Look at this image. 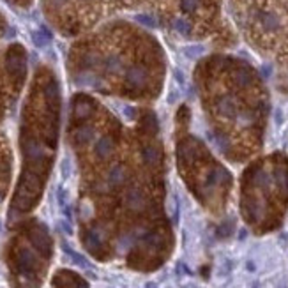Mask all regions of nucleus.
Instances as JSON below:
<instances>
[{"instance_id":"1","label":"nucleus","mask_w":288,"mask_h":288,"mask_svg":"<svg viewBox=\"0 0 288 288\" xmlns=\"http://www.w3.org/2000/svg\"><path fill=\"white\" fill-rule=\"evenodd\" d=\"M14 260H16L18 271L22 272L23 276H34L39 269L37 256L34 255V251L25 248V246H20L14 255Z\"/></svg>"},{"instance_id":"2","label":"nucleus","mask_w":288,"mask_h":288,"mask_svg":"<svg viewBox=\"0 0 288 288\" xmlns=\"http://www.w3.org/2000/svg\"><path fill=\"white\" fill-rule=\"evenodd\" d=\"M5 67L14 80H20L25 73V53L18 44L9 48L7 57H5Z\"/></svg>"},{"instance_id":"3","label":"nucleus","mask_w":288,"mask_h":288,"mask_svg":"<svg viewBox=\"0 0 288 288\" xmlns=\"http://www.w3.org/2000/svg\"><path fill=\"white\" fill-rule=\"evenodd\" d=\"M29 239H31L32 246L37 250V253H41L46 258L52 255V239H50L48 232L44 230V226H41V224H32V226L29 228Z\"/></svg>"},{"instance_id":"4","label":"nucleus","mask_w":288,"mask_h":288,"mask_svg":"<svg viewBox=\"0 0 288 288\" xmlns=\"http://www.w3.org/2000/svg\"><path fill=\"white\" fill-rule=\"evenodd\" d=\"M126 85L131 91H142L149 83V71L142 65H131L124 74Z\"/></svg>"},{"instance_id":"5","label":"nucleus","mask_w":288,"mask_h":288,"mask_svg":"<svg viewBox=\"0 0 288 288\" xmlns=\"http://www.w3.org/2000/svg\"><path fill=\"white\" fill-rule=\"evenodd\" d=\"M214 110L216 113L223 119H235L237 113H239V106H237V99L230 94H223L220 97H216L214 101Z\"/></svg>"},{"instance_id":"6","label":"nucleus","mask_w":288,"mask_h":288,"mask_svg":"<svg viewBox=\"0 0 288 288\" xmlns=\"http://www.w3.org/2000/svg\"><path fill=\"white\" fill-rule=\"evenodd\" d=\"M124 203H126V207H128L129 211L142 212V211H145V209H147L149 198H147V194L143 193V190H140V188L133 186V188H129V190L126 191Z\"/></svg>"},{"instance_id":"7","label":"nucleus","mask_w":288,"mask_h":288,"mask_svg":"<svg viewBox=\"0 0 288 288\" xmlns=\"http://www.w3.org/2000/svg\"><path fill=\"white\" fill-rule=\"evenodd\" d=\"M104 241H106V233L103 232V228L92 226L85 232L83 242H85L87 250L91 253H99L104 248Z\"/></svg>"},{"instance_id":"8","label":"nucleus","mask_w":288,"mask_h":288,"mask_svg":"<svg viewBox=\"0 0 288 288\" xmlns=\"http://www.w3.org/2000/svg\"><path fill=\"white\" fill-rule=\"evenodd\" d=\"M53 285L57 288H87V283L76 276L74 272H69V271H62L55 276V280H53Z\"/></svg>"},{"instance_id":"9","label":"nucleus","mask_w":288,"mask_h":288,"mask_svg":"<svg viewBox=\"0 0 288 288\" xmlns=\"http://www.w3.org/2000/svg\"><path fill=\"white\" fill-rule=\"evenodd\" d=\"M115 151V140H113L110 134H103L101 138H97L94 143V156L97 160L104 161L108 160L110 156Z\"/></svg>"},{"instance_id":"10","label":"nucleus","mask_w":288,"mask_h":288,"mask_svg":"<svg viewBox=\"0 0 288 288\" xmlns=\"http://www.w3.org/2000/svg\"><path fill=\"white\" fill-rule=\"evenodd\" d=\"M128 179V170H126L124 164H113L110 170H108L106 182L110 188H119L122 186Z\"/></svg>"},{"instance_id":"11","label":"nucleus","mask_w":288,"mask_h":288,"mask_svg":"<svg viewBox=\"0 0 288 288\" xmlns=\"http://www.w3.org/2000/svg\"><path fill=\"white\" fill-rule=\"evenodd\" d=\"M92 115V104L87 97H80L76 99L73 108V117L76 121H87L89 117Z\"/></svg>"},{"instance_id":"12","label":"nucleus","mask_w":288,"mask_h":288,"mask_svg":"<svg viewBox=\"0 0 288 288\" xmlns=\"http://www.w3.org/2000/svg\"><path fill=\"white\" fill-rule=\"evenodd\" d=\"M258 22L263 27V31L267 32H274L280 29V16L272 11H263V13L258 14Z\"/></svg>"},{"instance_id":"13","label":"nucleus","mask_w":288,"mask_h":288,"mask_svg":"<svg viewBox=\"0 0 288 288\" xmlns=\"http://www.w3.org/2000/svg\"><path fill=\"white\" fill-rule=\"evenodd\" d=\"M94 133H96V129L94 126L91 124H82V126H78L76 131H74V143L76 145H85V143H89L94 138Z\"/></svg>"},{"instance_id":"14","label":"nucleus","mask_w":288,"mask_h":288,"mask_svg":"<svg viewBox=\"0 0 288 288\" xmlns=\"http://www.w3.org/2000/svg\"><path fill=\"white\" fill-rule=\"evenodd\" d=\"M142 158H143V161H145V164H149V166H160L161 164V152L152 145L143 147Z\"/></svg>"},{"instance_id":"15","label":"nucleus","mask_w":288,"mask_h":288,"mask_svg":"<svg viewBox=\"0 0 288 288\" xmlns=\"http://www.w3.org/2000/svg\"><path fill=\"white\" fill-rule=\"evenodd\" d=\"M103 67L106 73L110 74H115L119 73L122 69V61H121V57L119 55H108L106 59L103 61Z\"/></svg>"},{"instance_id":"16","label":"nucleus","mask_w":288,"mask_h":288,"mask_svg":"<svg viewBox=\"0 0 288 288\" xmlns=\"http://www.w3.org/2000/svg\"><path fill=\"white\" fill-rule=\"evenodd\" d=\"M233 82L237 83V87L244 89V87H250L251 85V82H253V76H251V73L248 71V69H237L235 73H233Z\"/></svg>"},{"instance_id":"17","label":"nucleus","mask_w":288,"mask_h":288,"mask_svg":"<svg viewBox=\"0 0 288 288\" xmlns=\"http://www.w3.org/2000/svg\"><path fill=\"white\" fill-rule=\"evenodd\" d=\"M237 122L241 126H244V128H248V126H251L255 122V113L251 112V110H241V112L237 113Z\"/></svg>"},{"instance_id":"18","label":"nucleus","mask_w":288,"mask_h":288,"mask_svg":"<svg viewBox=\"0 0 288 288\" xmlns=\"http://www.w3.org/2000/svg\"><path fill=\"white\" fill-rule=\"evenodd\" d=\"M173 29H175L179 34L182 35H190L191 32H193V27H191V23L188 22V20H184V18H179V20H175V23H173Z\"/></svg>"},{"instance_id":"19","label":"nucleus","mask_w":288,"mask_h":288,"mask_svg":"<svg viewBox=\"0 0 288 288\" xmlns=\"http://www.w3.org/2000/svg\"><path fill=\"white\" fill-rule=\"evenodd\" d=\"M200 7V0H181V9L184 13H194Z\"/></svg>"},{"instance_id":"20","label":"nucleus","mask_w":288,"mask_h":288,"mask_svg":"<svg viewBox=\"0 0 288 288\" xmlns=\"http://www.w3.org/2000/svg\"><path fill=\"white\" fill-rule=\"evenodd\" d=\"M138 22H142V23H145V25H154V20L152 18H149V16H138Z\"/></svg>"}]
</instances>
